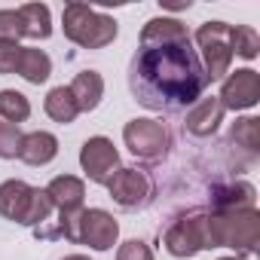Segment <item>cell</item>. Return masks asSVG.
<instances>
[{"label":"cell","mask_w":260,"mask_h":260,"mask_svg":"<svg viewBox=\"0 0 260 260\" xmlns=\"http://www.w3.org/2000/svg\"><path fill=\"white\" fill-rule=\"evenodd\" d=\"M208 86L199 52L178 19H150L141 31V49L128 64V89L147 110L175 113L196 104Z\"/></svg>","instance_id":"1"},{"label":"cell","mask_w":260,"mask_h":260,"mask_svg":"<svg viewBox=\"0 0 260 260\" xmlns=\"http://www.w3.org/2000/svg\"><path fill=\"white\" fill-rule=\"evenodd\" d=\"M208 248H236L242 254H254L260 242V214L257 208L239 211H211L205 214Z\"/></svg>","instance_id":"2"},{"label":"cell","mask_w":260,"mask_h":260,"mask_svg":"<svg viewBox=\"0 0 260 260\" xmlns=\"http://www.w3.org/2000/svg\"><path fill=\"white\" fill-rule=\"evenodd\" d=\"M61 28L64 37L83 49H104L116 37V22L89 4H68L61 13Z\"/></svg>","instance_id":"3"},{"label":"cell","mask_w":260,"mask_h":260,"mask_svg":"<svg viewBox=\"0 0 260 260\" xmlns=\"http://www.w3.org/2000/svg\"><path fill=\"white\" fill-rule=\"evenodd\" d=\"M0 214L7 220L25 223V226H43L52 214V202L46 190L28 187L25 181H4L0 184Z\"/></svg>","instance_id":"4"},{"label":"cell","mask_w":260,"mask_h":260,"mask_svg":"<svg viewBox=\"0 0 260 260\" xmlns=\"http://www.w3.org/2000/svg\"><path fill=\"white\" fill-rule=\"evenodd\" d=\"M233 25L226 22H205L196 31V43L202 49V68L208 80H223L230 74V61H233Z\"/></svg>","instance_id":"5"},{"label":"cell","mask_w":260,"mask_h":260,"mask_svg":"<svg viewBox=\"0 0 260 260\" xmlns=\"http://www.w3.org/2000/svg\"><path fill=\"white\" fill-rule=\"evenodd\" d=\"M122 141L135 156H141L147 162L162 159L166 150H169V132H166V125L156 122V119H132V122H125Z\"/></svg>","instance_id":"6"},{"label":"cell","mask_w":260,"mask_h":260,"mask_svg":"<svg viewBox=\"0 0 260 260\" xmlns=\"http://www.w3.org/2000/svg\"><path fill=\"white\" fill-rule=\"evenodd\" d=\"M119 236V223L113 220V214H107L104 208H83L80 220H77V242L89 245L95 251H107L116 245Z\"/></svg>","instance_id":"7"},{"label":"cell","mask_w":260,"mask_h":260,"mask_svg":"<svg viewBox=\"0 0 260 260\" xmlns=\"http://www.w3.org/2000/svg\"><path fill=\"white\" fill-rule=\"evenodd\" d=\"M208 248V233H205V214H187L172 223L166 233V251L175 257H193Z\"/></svg>","instance_id":"8"},{"label":"cell","mask_w":260,"mask_h":260,"mask_svg":"<svg viewBox=\"0 0 260 260\" xmlns=\"http://www.w3.org/2000/svg\"><path fill=\"white\" fill-rule=\"evenodd\" d=\"M80 166H83V172H86V178L89 181H95V184H107L110 178H113V172L119 169V153H116V147H113V141L110 138H89L86 144H83V150H80Z\"/></svg>","instance_id":"9"},{"label":"cell","mask_w":260,"mask_h":260,"mask_svg":"<svg viewBox=\"0 0 260 260\" xmlns=\"http://www.w3.org/2000/svg\"><path fill=\"white\" fill-rule=\"evenodd\" d=\"M107 190H110V199L122 208H138L147 202L150 196V178L141 172V169H116L113 178L107 181Z\"/></svg>","instance_id":"10"},{"label":"cell","mask_w":260,"mask_h":260,"mask_svg":"<svg viewBox=\"0 0 260 260\" xmlns=\"http://www.w3.org/2000/svg\"><path fill=\"white\" fill-rule=\"evenodd\" d=\"M217 101L223 104V110H245V107H254L260 101V77L257 71L251 68H242L236 74H230L223 80V89L217 95Z\"/></svg>","instance_id":"11"},{"label":"cell","mask_w":260,"mask_h":260,"mask_svg":"<svg viewBox=\"0 0 260 260\" xmlns=\"http://www.w3.org/2000/svg\"><path fill=\"white\" fill-rule=\"evenodd\" d=\"M220 119H223V104L211 95V98H199L190 107V113L184 119V128L190 135H196V138H208L211 132H217Z\"/></svg>","instance_id":"12"},{"label":"cell","mask_w":260,"mask_h":260,"mask_svg":"<svg viewBox=\"0 0 260 260\" xmlns=\"http://www.w3.org/2000/svg\"><path fill=\"white\" fill-rule=\"evenodd\" d=\"M46 196H49L52 208H58V214H68V211H80V208H83L86 187H83V181L74 178V175H58V178L49 181Z\"/></svg>","instance_id":"13"},{"label":"cell","mask_w":260,"mask_h":260,"mask_svg":"<svg viewBox=\"0 0 260 260\" xmlns=\"http://www.w3.org/2000/svg\"><path fill=\"white\" fill-rule=\"evenodd\" d=\"M55 153H58V141L49 132H31L22 138V147H19V159L28 166H46L55 159Z\"/></svg>","instance_id":"14"},{"label":"cell","mask_w":260,"mask_h":260,"mask_svg":"<svg viewBox=\"0 0 260 260\" xmlns=\"http://www.w3.org/2000/svg\"><path fill=\"white\" fill-rule=\"evenodd\" d=\"M68 89L77 101V110H95L101 95H104V80H101L98 71H80Z\"/></svg>","instance_id":"15"},{"label":"cell","mask_w":260,"mask_h":260,"mask_svg":"<svg viewBox=\"0 0 260 260\" xmlns=\"http://www.w3.org/2000/svg\"><path fill=\"white\" fill-rule=\"evenodd\" d=\"M19 22H22V37L31 40H46L52 34V22H49V7L46 4H25L16 10Z\"/></svg>","instance_id":"16"},{"label":"cell","mask_w":260,"mask_h":260,"mask_svg":"<svg viewBox=\"0 0 260 260\" xmlns=\"http://www.w3.org/2000/svg\"><path fill=\"white\" fill-rule=\"evenodd\" d=\"M28 83H34V86H40V83H46L49 80V74H52V61H49V55L43 52V49H34V46H22V55H19V68H16Z\"/></svg>","instance_id":"17"},{"label":"cell","mask_w":260,"mask_h":260,"mask_svg":"<svg viewBox=\"0 0 260 260\" xmlns=\"http://www.w3.org/2000/svg\"><path fill=\"white\" fill-rule=\"evenodd\" d=\"M254 187L239 181L230 187H220L214 193V211H239V208H254Z\"/></svg>","instance_id":"18"},{"label":"cell","mask_w":260,"mask_h":260,"mask_svg":"<svg viewBox=\"0 0 260 260\" xmlns=\"http://www.w3.org/2000/svg\"><path fill=\"white\" fill-rule=\"evenodd\" d=\"M46 113L55 119V122H61V125H68V122H74L77 119V101H74V95H71V89L68 86H55L49 95H46Z\"/></svg>","instance_id":"19"},{"label":"cell","mask_w":260,"mask_h":260,"mask_svg":"<svg viewBox=\"0 0 260 260\" xmlns=\"http://www.w3.org/2000/svg\"><path fill=\"white\" fill-rule=\"evenodd\" d=\"M230 138H233V144H236V147H242L245 153H251V156H254V153L260 150V119H257V116L236 119Z\"/></svg>","instance_id":"20"},{"label":"cell","mask_w":260,"mask_h":260,"mask_svg":"<svg viewBox=\"0 0 260 260\" xmlns=\"http://www.w3.org/2000/svg\"><path fill=\"white\" fill-rule=\"evenodd\" d=\"M0 116H4L7 122H13V125L25 122L31 116L28 98L22 92H16V89H4V92H0Z\"/></svg>","instance_id":"21"},{"label":"cell","mask_w":260,"mask_h":260,"mask_svg":"<svg viewBox=\"0 0 260 260\" xmlns=\"http://www.w3.org/2000/svg\"><path fill=\"white\" fill-rule=\"evenodd\" d=\"M230 43H233V55H242V58H257V52H260V37L248 25H236Z\"/></svg>","instance_id":"22"},{"label":"cell","mask_w":260,"mask_h":260,"mask_svg":"<svg viewBox=\"0 0 260 260\" xmlns=\"http://www.w3.org/2000/svg\"><path fill=\"white\" fill-rule=\"evenodd\" d=\"M22 132L13 122H0V159H16L19 147H22Z\"/></svg>","instance_id":"23"},{"label":"cell","mask_w":260,"mask_h":260,"mask_svg":"<svg viewBox=\"0 0 260 260\" xmlns=\"http://www.w3.org/2000/svg\"><path fill=\"white\" fill-rule=\"evenodd\" d=\"M22 22L16 10H0V43H19Z\"/></svg>","instance_id":"24"},{"label":"cell","mask_w":260,"mask_h":260,"mask_svg":"<svg viewBox=\"0 0 260 260\" xmlns=\"http://www.w3.org/2000/svg\"><path fill=\"white\" fill-rule=\"evenodd\" d=\"M116 260H153V251H150V245H144L141 239H128V242L119 245Z\"/></svg>","instance_id":"25"},{"label":"cell","mask_w":260,"mask_h":260,"mask_svg":"<svg viewBox=\"0 0 260 260\" xmlns=\"http://www.w3.org/2000/svg\"><path fill=\"white\" fill-rule=\"evenodd\" d=\"M22 46L19 43H0V74H13L19 68Z\"/></svg>","instance_id":"26"},{"label":"cell","mask_w":260,"mask_h":260,"mask_svg":"<svg viewBox=\"0 0 260 260\" xmlns=\"http://www.w3.org/2000/svg\"><path fill=\"white\" fill-rule=\"evenodd\" d=\"M61 260H89V257H83V254H71V257H61Z\"/></svg>","instance_id":"27"},{"label":"cell","mask_w":260,"mask_h":260,"mask_svg":"<svg viewBox=\"0 0 260 260\" xmlns=\"http://www.w3.org/2000/svg\"><path fill=\"white\" fill-rule=\"evenodd\" d=\"M220 260H239V257H220Z\"/></svg>","instance_id":"28"}]
</instances>
